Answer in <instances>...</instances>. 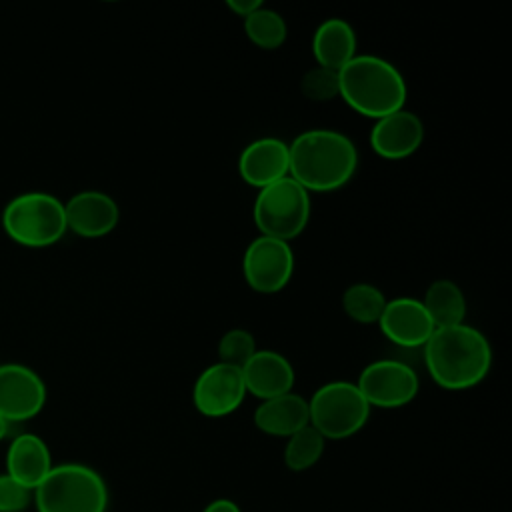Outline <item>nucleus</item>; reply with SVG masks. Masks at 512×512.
<instances>
[{"mask_svg": "<svg viewBox=\"0 0 512 512\" xmlns=\"http://www.w3.org/2000/svg\"><path fill=\"white\" fill-rule=\"evenodd\" d=\"M292 176L308 192H334L358 170V148L350 136L332 128H310L288 142Z\"/></svg>", "mask_w": 512, "mask_h": 512, "instance_id": "f257e3e1", "label": "nucleus"}, {"mask_svg": "<svg viewBox=\"0 0 512 512\" xmlns=\"http://www.w3.org/2000/svg\"><path fill=\"white\" fill-rule=\"evenodd\" d=\"M424 366L444 390H468L478 386L492 368V346L484 332L462 322L436 328L422 346Z\"/></svg>", "mask_w": 512, "mask_h": 512, "instance_id": "f03ea898", "label": "nucleus"}, {"mask_svg": "<svg viewBox=\"0 0 512 512\" xmlns=\"http://www.w3.org/2000/svg\"><path fill=\"white\" fill-rule=\"evenodd\" d=\"M340 98L360 116L378 120L406 104L408 86L402 72L382 56L356 54L338 70Z\"/></svg>", "mask_w": 512, "mask_h": 512, "instance_id": "7ed1b4c3", "label": "nucleus"}, {"mask_svg": "<svg viewBox=\"0 0 512 512\" xmlns=\"http://www.w3.org/2000/svg\"><path fill=\"white\" fill-rule=\"evenodd\" d=\"M32 498L38 512H106L108 488L94 468L68 462L52 466Z\"/></svg>", "mask_w": 512, "mask_h": 512, "instance_id": "20e7f679", "label": "nucleus"}, {"mask_svg": "<svg viewBox=\"0 0 512 512\" xmlns=\"http://www.w3.org/2000/svg\"><path fill=\"white\" fill-rule=\"evenodd\" d=\"M2 226L18 244L32 248L50 246L68 230L64 202L50 192H22L4 206Z\"/></svg>", "mask_w": 512, "mask_h": 512, "instance_id": "39448f33", "label": "nucleus"}, {"mask_svg": "<svg viewBox=\"0 0 512 512\" xmlns=\"http://www.w3.org/2000/svg\"><path fill=\"white\" fill-rule=\"evenodd\" d=\"M312 212L310 192L292 176H284L258 190L252 218L262 236L290 242L308 226Z\"/></svg>", "mask_w": 512, "mask_h": 512, "instance_id": "423d86ee", "label": "nucleus"}, {"mask_svg": "<svg viewBox=\"0 0 512 512\" xmlns=\"http://www.w3.org/2000/svg\"><path fill=\"white\" fill-rule=\"evenodd\" d=\"M370 410L356 382L350 380L326 382L308 398L310 426L324 440H344L358 434L366 426Z\"/></svg>", "mask_w": 512, "mask_h": 512, "instance_id": "0eeeda50", "label": "nucleus"}, {"mask_svg": "<svg viewBox=\"0 0 512 512\" xmlns=\"http://www.w3.org/2000/svg\"><path fill=\"white\" fill-rule=\"evenodd\" d=\"M358 390L370 408H402L410 404L420 380L416 370L398 358H380L366 364L356 380Z\"/></svg>", "mask_w": 512, "mask_h": 512, "instance_id": "6e6552de", "label": "nucleus"}, {"mask_svg": "<svg viewBox=\"0 0 512 512\" xmlns=\"http://www.w3.org/2000/svg\"><path fill=\"white\" fill-rule=\"evenodd\" d=\"M294 250L290 242L256 236L244 250L242 274L258 294H276L288 286L294 274Z\"/></svg>", "mask_w": 512, "mask_h": 512, "instance_id": "1a4fd4ad", "label": "nucleus"}, {"mask_svg": "<svg viewBox=\"0 0 512 512\" xmlns=\"http://www.w3.org/2000/svg\"><path fill=\"white\" fill-rule=\"evenodd\" d=\"M246 394L242 368L214 362L198 374L192 386V404L206 418H224L240 408Z\"/></svg>", "mask_w": 512, "mask_h": 512, "instance_id": "9d476101", "label": "nucleus"}, {"mask_svg": "<svg viewBox=\"0 0 512 512\" xmlns=\"http://www.w3.org/2000/svg\"><path fill=\"white\" fill-rule=\"evenodd\" d=\"M46 402L44 380L28 366L0 364V416L6 422H20L36 416Z\"/></svg>", "mask_w": 512, "mask_h": 512, "instance_id": "9b49d317", "label": "nucleus"}, {"mask_svg": "<svg viewBox=\"0 0 512 512\" xmlns=\"http://www.w3.org/2000/svg\"><path fill=\"white\" fill-rule=\"evenodd\" d=\"M378 328L394 346L402 350L422 348L436 330L422 300L412 296L388 300L378 318Z\"/></svg>", "mask_w": 512, "mask_h": 512, "instance_id": "f8f14e48", "label": "nucleus"}, {"mask_svg": "<svg viewBox=\"0 0 512 512\" xmlns=\"http://www.w3.org/2000/svg\"><path fill=\"white\" fill-rule=\"evenodd\" d=\"M424 142L422 118L406 108L374 120L370 128V146L384 160H404Z\"/></svg>", "mask_w": 512, "mask_h": 512, "instance_id": "ddd939ff", "label": "nucleus"}, {"mask_svg": "<svg viewBox=\"0 0 512 512\" xmlns=\"http://www.w3.org/2000/svg\"><path fill=\"white\" fill-rule=\"evenodd\" d=\"M66 226L84 238H100L112 232L120 220L116 200L102 190H80L64 202Z\"/></svg>", "mask_w": 512, "mask_h": 512, "instance_id": "4468645a", "label": "nucleus"}, {"mask_svg": "<svg viewBox=\"0 0 512 512\" xmlns=\"http://www.w3.org/2000/svg\"><path fill=\"white\" fill-rule=\"evenodd\" d=\"M288 142L276 136H262L244 146L238 156V174L256 190L288 176Z\"/></svg>", "mask_w": 512, "mask_h": 512, "instance_id": "2eb2a0df", "label": "nucleus"}, {"mask_svg": "<svg viewBox=\"0 0 512 512\" xmlns=\"http://www.w3.org/2000/svg\"><path fill=\"white\" fill-rule=\"evenodd\" d=\"M246 392L258 400H268L292 392L296 372L292 362L276 350H256L254 356L242 366Z\"/></svg>", "mask_w": 512, "mask_h": 512, "instance_id": "dca6fc26", "label": "nucleus"}, {"mask_svg": "<svg viewBox=\"0 0 512 512\" xmlns=\"http://www.w3.org/2000/svg\"><path fill=\"white\" fill-rule=\"evenodd\" d=\"M310 424L308 398L292 392L260 400L254 410V426L276 438H288Z\"/></svg>", "mask_w": 512, "mask_h": 512, "instance_id": "f3484780", "label": "nucleus"}, {"mask_svg": "<svg viewBox=\"0 0 512 512\" xmlns=\"http://www.w3.org/2000/svg\"><path fill=\"white\" fill-rule=\"evenodd\" d=\"M52 470V456L46 442L30 432L18 434L6 452V474L34 490Z\"/></svg>", "mask_w": 512, "mask_h": 512, "instance_id": "a211bd4d", "label": "nucleus"}, {"mask_svg": "<svg viewBox=\"0 0 512 512\" xmlns=\"http://www.w3.org/2000/svg\"><path fill=\"white\" fill-rule=\"evenodd\" d=\"M356 48V32L344 18H326L316 26L312 34V54L316 64L336 72L358 54Z\"/></svg>", "mask_w": 512, "mask_h": 512, "instance_id": "6ab92c4d", "label": "nucleus"}, {"mask_svg": "<svg viewBox=\"0 0 512 512\" xmlns=\"http://www.w3.org/2000/svg\"><path fill=\"white\" fill-rule=\"evenodd\" d=\"M422 304L436 328L456 326L466 318V296L462 288L450 278L434 280L426 288Z\"/></svg>", "mask_w": 512, "mask_h": 512, "instance_id": "aec40b11", "label": "nucleus"}, {"mask_svg": "<svg viewBox=\"0 0 512 512\" xmlns=\"http://www.w3.org/2000/svg\"><path fill=\"white\" fill-rule=\"evenodd\" d=\"M242 20L248 40L262 50H276L288 38V24L284 16L278 10L268 8L264 4Z\"/></svg>", "mask_w": 512, "mask_h": 512, "instance_id": "412c9836", "label": "nucleus"}, {"mask_svg": "<svg viewBox=\"0 0 512 512\" xmlns=\"http://www.w3.org/2000/svg\"><path fill=\"white\" fill-rule=\"evenodd\" d=\"M388 298L370 282H354L342 294V308L346 316L358 324H378V318Z\"/></svg>", "mask_w": 512, "mask_h": 512, "instance_id": "4be33fe9", "label": "nucleus"}, {"mask_svg": "<svg viewBox=\"0 0 512 512\" xmlns=\"http://www.w3.org/2000/svg\"><path fill=\"white\" fill-rule=\"evenodd\" d=\"M324 448H326L324 436L308 424L286 438V446L282 454L284 464L292 472H306L322 458Z\"/></svg>", "mask_w": 512, "mask_h": 512, "instance_id": "5701e85b", "label": "nucleus"}, {"mask_svg": "<svg viewBox=\"0 0 512 512\" xmlns=\"http://www.w3.org/2000/svg\"><path fill=\"white\" fill-rule=\"evenodd\" d=\"M256 338L246 328H230L218 340V362L242 368L256 352Z\"/></svg>", "mask_w": 512, "mask_h": 512, "instance_id": "b1692460", "label": "nucleus"}, {"mask_svg": "<svg viewBox=\"0 0 512 512\" xmlns=\"http://www.w3.org/2000/svg\"><path fill=\"white\" fill-rule=\"evenodd\" d=\"M300 90L312 102H330L334 98H340L338 72L324 66H314L304 72L300 80Z\"/></svg>", "mask_w": 512, "mask_h": 512, "instance_id": "393cba45", "label": "nucleus"}, {"mask_svg": "<svg viewBox=\"0 0 512 512\" xmlns=\"http://www.w3.org/2000/svg\"><path fill=\"white\" fill-rule=\"evenodd\" d=\"M32 500V490L8 474H0V512H22Z\"/></svg>", "mask_w": 512, "mask_h": 512, "instance_id": "a878e982", "label": "nucleus"}, {"mask_svg": "<svg viewBox=\"0 0 512 512\" xmlns=\"http://www.w3.org/2000/svg\"><path fill=\"white\" fill-rule=\"evenodd\" d=\"M264 2L262 0H226V6L236 14L246 18L248 14H252L256 8H260Z\"/></svg>", "mask_w": 512, "mask_h": 512, "instance_id": "bb28decb", "label": "nucleus"}, {"mask_svg": "<svg viewBox=\"0 0 512 512\" xmlns=\"http://www.w3.org/2000/svg\"><path fill=\"white\" fill-rule=\"evenodd\" d=\"M202 512H242V510H240V506L234 500L216 498L210 504H206V508Z\"/></svg>", "mask_w": 512, "mask_h": 512, "instance_id": "cd10ccee", "label": "nucleus"}, {"mask_svg": "<svg viewBox=\"0 0 512 512\" xmlns=\"http://www.w3.org/2000/svg\"><path fill=\"white\" fill-rule=\"evenodd\" d=\"M6 432H8V422L0 416V440L6 436Z\"/></svg>", "mask_w": 512, "mask_h": 512, "instance_id": "c85d7f7f", "label": "nucleus"}]
</instances>
